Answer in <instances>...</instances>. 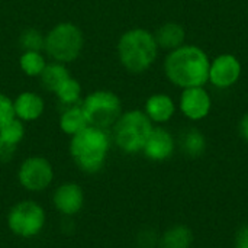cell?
Listing matches in <instances>:
<instances>
[{
    "label": "cell",
    "instance_id": "9a60e30c",
    "mask_svg": "<svg viewBox=\"0 0 248 248\" xmlns=\"http://www.w3.org/2000/svg\"><path fill=\"white\" fill-rule=\"evenodd\" d=\"M154 36H155L158 46L173 51L183 45L185 29L182 25H179L176 22H169V23H164L163 26H160Z\"/></svg>",
    "mask_w": 248,
    "mask_h": 248
},
{
    "label": "cell",
    "instance_id": "8992f818",
    "mask_svg": "<svg viewBox=\"0 0 248 248\" xmlns=\"http://www.w3.org/2000/svg\"><path fill=\"white\" fill-rule=\"evenodd\" d=\"M81 108L90 126L109 128L116 124L121 116V99L109 90H96L90 93L83 102Z\"/></svg>",
    "mask_w": 248,
    "mask_h": 248
},
{
    "label": "cell",
    "instance_id": "5b68a950",
    "mask_svg": "<svg viewBox=\"0 0 248 248\" xmlns=\"http://www.w3.org/2000/svg\"><path fill=\"white\" fill-rule=\"evenodd\" d=\"M153 131L151 119L141 110H129L115 124V141L125 153H138L144 148Z\"/></svg>",
    "mask_w": 248,
    "mask_h": 248
},
{
    "label": "cell",
    "instance_id": "603a6c76",
    "mask_svg": "<svg viewBox=\"0 0 248 248\" xmlns=\"http://www.w3.org/2000/svg\"><path fill=\"white\" fill-rule=\"evenodd\" d=\"M25 135V128L20 119L13 118L0 129V138L12 145H17Z\"/></svg>",
    "mask_w": 248,
    "mask_h": 248
},
{
    "label": "cell",
    "instance_id": "d4e9b609",
    "mask_svg": "<svg viewBox=\"0 0 248 248\" xmlns=\"http://www.w3.org/2000/svg\"><path fill=\"white\" fill-rule=\"evenodd\" d=\"M15 150H16V145H12V144L3 141V140L0 138V163L9 161V160L13 157Z\"/></svg>",
    "mask_w": 248,
    "mask_h": 248
},
{
    "label": "cell",
    "instance_id": "3957f363",
    "mask_svg": "<svg viewBox=\"0 0 248 248\" xmlns=\"http://www.w3.org/2000/svg\"><path fill=\"white\" fill-rule=\"evenodd\" d=\"M109 150V137L105 129L87 126L78 134L73 135L70 153L76 164L87 171L96 173L105 164Z\"/></svg>",
    "mask_w": 248,
    "mask_h": 248
},
{
    "label": "cell",
    "instance_id": "9c48e42d",
    "mask_svg": "<svg viewBox=\"0 0 248 248\" xmlns=\"http://www.w3.org/2000/svg\"><path fill=\"white\" fill-rule=\"evenodd\" d=\"M241 76V62L232 54L218 55L209 65V81L218 89L234 86Z\"/></svg>",
    "mask_w": 248,
    "mask_h": 248
},
{
    "label": "cell",
    "instance_id": "2e32d148",
    "mask_svg": "<svg viewBox=\"0 0 248 248\" xmlns=\"http://www.w3.org/2000/svg\"><path fill=\"white\" fill-rule=\"evenodd\" d=\"M89 126L87 118L84 115V110L81 108V105H73L70 106L60 118V128L62 129V132H65L67 135H76L80 131H83L84 128Z\"/></svg>",
    "mask_w": 248,
    "mask_h": 248
},
{
    "label": "cell",
    "instance_id": "7402d4cb",
    "mask_svg": "<svg viewBox=\"0 0 248 248\" xmlns=\"http://www.w3.org/2000/svg\"><path fill=\"white\" fill-rule=\"evenodd\" d=\"M19 44H20L22 49H25V51L41 52V49L45 48V36L38 29L29 28L22 32V35L19 38Z\"/></svg>",
    "mask_w": 248,
    "mask_h": 248
},
{
    "label": "cell",
    "instance_id": "8fae6325",
    "mask_svg": "<svg viewBox=\"0 0 248 248\" xmlns=\"http://www.w3.org/2000/svg\"><path fill=\"white\" fill-rule=\"evenodd\" d=\"M142 151L148 158L155 161H163L169 158L174 151L173 137L164 128H153Z\"/></svg>",
    "mask_w": 248,
    "mask_h": 248
},
{
    "label": "cell",
    "instance_id": "52a82bcc",
    "mask_svg": "<svg viewBox=\"0 0 248 248\" xmlns=\"http://www.w3.org/2000/svg\"><path fill=\"white\" fill-rule=\"evenodd\" d=\"M7 224L16 235L29 238L42 230L45 224V214L35 202H20L10 211Z\"/></svg>",
    "mask_w": 248,
    "mask_h": 248
},
{
    "label": "cell",
    "instance_id": "e0dca14e",
    "mask_svg": "<svg viewBox=\"0 0 248 248\" xmlns=\"http://www.w3.org/2000/svg\"><path fill=\"white\" fill-rule=\"evenodd\" d=\"M41 84L45 90L55 93L60 86L68 80L71 76L67 70V67L62 62H52V64H46L44 71L41 73Z\"/></svg>",
    "mask_w": 248,
    "mask_h": 248
},
{
    "label": "cell",
    "instance_id": "4316f807",
    "mask_svg": "<svg viewBox=\"0 0 248 248\" xmlns=\"http://www.w3.org/2000/svg\"><path fill=\"white\" fill-rule=\"evenodd\" d=\"M240 132H241L243 138L248 141V113H246V115H244V118L241 119V124H240Z\"/></svg>",
    "mask_w": 248,
    "mask_h": 248
},
{
    "label": "cell",
    "instance_id": "ac0fdd59",
    "mask_svg": "<svg viewBox=\"0 0 248 248\" xmlns=\"http://www.w3.org/2000/svg\"><path fill=\"white\" fill-rule=\"evenodd\" d=\"M19 65L26 76L36 77L41 76V73L44 71L46 61L44 55L38 51H25L19 58Z\"/></svg>",
    "mask_w": 248,
    "mask_h": 248
},
{
    "label": "cell",
    "instance_id": "d6986e66",
    "mask_svg": "<svg viewBox=\"0 0 248 248\" xmlns=\"http://www.w3.org/2000/svg\"><path fill=\"white\" fill-rule=\"evenodd\" d=\"M192 244V232L186 227H174L169 230L161 241L163 248H189Z\"/></svg>",
    "mask_w": 248,
    "mask_h": 248
},
{
    "label": "cell",
    "instance_id": "277c9868",
    "mask_svg": "<svg viewBox=\"0 0 248 248\" xmlns=\"http://www.w3.org/2000/svg\"><path fill=\"white\" fill-rule=\"evenodd\" d=\"M84 45L83 32L70 22L55 25L45 36V48L48 55L57 62H71L81 54Z\"/></svg>",
    "mask_w": 248,
    "mask_h": 248
},
{
    "label": "cell",
    "instance_id": "7c38bea8",
    "mask_svg": "<svg viewBox=\"0 0 248 248\" xmlns=\"http://www.w3.org/2000/svg\"><path fill=\"white\" fill-rule=\"evenodd\" d=\"M83 190L74 183L60 186L54 193V205L64 215H74L83 206Z\"/></svg>",
    "mask_w": 248,
    "mask_h": 248
},
{
    "label": "cell",
    "instance_id": "4fadbf2b",
    "mask_svg": "<svg viewBox=\"0 0 248 248\" xmlns=\"http://www.w3.org/2000/svg\"><path fill=\"white\" fill-rule=\"evenodd\" d=\"M44 100L32 92L20 93L13 102L15 116L20 121H35L44 113Z\"/></svg>",
    "mask_w": 248,
    "mask_h": 248
},
{
    "label": "cell",
    "instance_id": "7a4b0ae2",
    "mask_svg": "<svg viewBox=\"0 0 248 248\" xmlns=\"http://www.w3.org/2000/svg\"><path fill=\"white\" fill-rule=\"evenodd\" d=\"M158 45L155 36L145 29L126 31L118 42V55L122 65L131 73H144L155 61Z\"/></svg>",
    "mask_w": 248,
    "mask_h": 248
},
{
    "label": "cell",
    "instance_id": "5bb4252c",
    "mask_svg": "<svg viewBox=\"0 0 248 248\" xmlns=\"http://www.w3.org/2000/svg\"><path fill=\"white\" fill-rule=\"evenodd\" d=\"M173 113H174V103L171 97L167 94L157 93L150 96L145 102V115L154 122L158 124L167 122L171 119Z\"/></svg>",
    "mask_w": 248,
    "mask_h": 248
},
{
    "label": "cell",
    "instance_id": "484cf974",
    "mask_svg": "<svg viewBox=\"0 0 248 248\" xmlns=\"http://www.w3.org/2000/svg\"><path fill=\"white\" fill-rule=\"evenodd\" d=\"M237 248H248V227H244L238 231Z\"/></svg>",
    "mask_w": 248,
    "mask_h": 248
},
{
    "label": "cell",
    "instance_id": "6da1fadb",
    "mask_svg": "<svg viewBox=\"0 0 248 248\" xmlns=\"http://www.w3.org/2000/svg\"><path fill=\"white\" fill-rule=\"evenodd\" d=\"M209 58L196 45H182L167 55L164 71L167 78L182 89L199 87L209 80Z\"/></svg>",
    "mask_w": 248,
    "mask_h": 248
},
{
    "label": "cell",
    "instance_id": "44dd1931",
    "mask_svg": "<svg viewBox=\"0 0 248 248\" xmlns=\"http://www.w3.org/2000/svg\"><path fill=\"white\" fill-rule=\"evenodd\" d=\"M55 94L62 105H68V106L77 105L81 97V84L76 78L70 77L60 86Z\"/></svg>",
    "mask_w": 248,
    "mask_h": 248
},
{
    "label": "cell",
    "instance_id": "ba28073f",
    "mask_svg": "<svg viewBox=\"0 0 248 248\" xmlns=\"http://www.w3.org/2000/svg\"><path fill=\"white\" fill-rule=\"evenodd\" d=\"M54 173L48 160L42 157H29L19 169L20 185L32 192H41L49 186Z\"/></svg>",
    "mask_w": 248,
    "mask_h": 248
},
{
    "label": "cell",
    "instance_id": "cb8c5ba5",
    "mask_svg": "<svg viewBox=\"0 0 248 248\" xmlns=\"http://www.w3.org/2000/svg\"><path fill=\"white\" fill-rule=\"evenodd\" d=\"M13 118H16L15 109H13V102L6 94L0 93V129Z\"/></svg>",
    "mask_w": 248,
    "mask_h": 248
},
{
    "label": "cell",
    "instance_id": "30bf717a",
    "mask_svg": "<svg viewBox=\"0 0 248 248\" xmlns=\"http://www.w3.org/2000/svg\"><path fill=\"white\" fill-rule=\"evenodd\" d=\"M180 109L183 115L192 121H199L208 116L211 110V97L203 86L185 89L180 96Z\"/></svg>",
    "mask_w": 248,
    "mask_h": 248
},
{
    "label": "cell",
    "instance_id": "ffe728a7",
    "mask_svg": "<svg viewBox=\"0 0 248 248\" xmlns=\"http://www.w3.org/2000/svg\"><path fill=\"white\" fill-rule=\"evenodd\" d=\"M182 148L189 157H199L205 151V137L198 129H187L182 135Z\"/></svg>",
    "mask_w": 248,
    "mask_h": 248
}]
</instances>
